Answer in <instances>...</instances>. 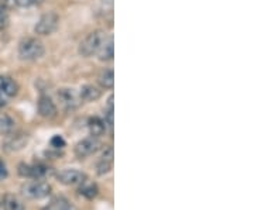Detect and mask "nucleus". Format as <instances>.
I'll list each match as a JSON object with an SVG mask.
<instances>
[{
	"instance_id": "15",
	"label": "nucleus",
	"mask_w": 254,
	"mask_h": 210,
	"mask_svg": "<svg viewBox=\"0 0 254 210\" xmlns=\"http://www.w3.org/2000/svg\"><path fill=\"white\" fill-rule=\"evenodd\" d=\"M3 208H4V210H26L21 201L17 199L14 195H10V193H7L3 198Z\"/></svg>"
},
{
	"instance_id": "27",
	"label": "nucleus",
	"mask_w": 254,
	"mask_h": 210,
	"mask_svg": "<svg viewBox=\"0 0 254 210\" xmlns=\"http://www.w3.org/2000/svg\"><path fill=\"white\" fill-rule=\"evenodd\" d=\"M60 210H76V209H75L73 206H69V205H66V203H65V205H64L63 208H61Z\"/></svg>"
},
{
	"instance_id": "25",
	"label": "nucleus",
	"mask_w": 254,
	"mask_h": 210,
	"mask_svg": "<svg viewBox=\"0 0 254 210\" xmlns=\"http://www.w3.org/2000/svg\"><path fill=\"white\" fill-rule=\"evenodd\" d=\"M7 168H6V164L0 159V181H3V179H6L7 178Z\"/></svg>"
},
{
	"instance_id": "4",
	"label": "nucleus",
	"mask_w": 254,
	"mask_h": 210,
	"mask_svg": "<svg viewBox=\"0 0 254 210\" xmlns=\"http://www.w3.org/2000/svg\"><path fill=\"white\" fill-rule=\"evenodd\" d=\"M4 137L6 138L1 144V148L6 153H17L27 146L28 140H30V136L27 133H23V131H16V133L11 131L10 134L4 136Z\"/></svg>"
},
{
	"instance_id": "13",
	"label": "nucleus",
	"mask_w": 254,
	"mask_h": 210,
	"mask_svg": "<svg viewBox=\"0 0 254 210\" xmlns=\"http://www.w3.org/2000/svg\"><path fill=\"white\" fill-rule=\"evenodd\" d=\"M81 186H79V195H82L83 198H86V199H93V198H96L98 196V193H99V188H98V185L95 182H91V181H88V179H85L83 182L79 183Z\"/></svg>"
},
{
	"instance_id": "19",
	"label": "nucleus",
	"mask_w": 254,
	"mask_h": 210,
	"mask_svg": "<svg viewBox=\"0 0 254 210\" xmlns=\"http://www.w3.org/2000/svg\"><path fill=\"white\" fill-rule=\"evenodd\" d=\"M112 166L113 162L112 161H105V159H100L99 162L96 164V174L98 175H105L112 171Z\"/></svg>"
},
{
	"instance_id": "3",
	"label": "nucleus",
	"mask_w": 254,
	"mask_h": 210,
	"mask_svg": "<svg viewBox=\"0 0 254 210\" xmlns=\"http://www.w3.org/2000/svg\"><path fill=\"white\" fill-rule=\"evenodd\" d=\"M53 191L51 185L44 181H31V182L24 183L21 186V193L24 198L27 199H33V201H38V199H44L47 196H50V193Z\"/></svg>"
},
{
	"instance_id": "21",
	"label": "nucleus",
	"mask_w": 254,
	"mask_h": 210,
	"mask_svg": "<svg viewBox=\"0 0 254 210\" xmlns=\"http://www.w3.org/2000/svg\"><path fill=\"white\" fill-rule=\"evenodd\" d=\"M16 4H18L20 7H31V6H36L40 4L43 0H14Z\"/></svg>"
},
{
	"instance_id": "18",
	"label": "nucleus",
	"mask_w": 254,
	"mask_h": 210,
	"mask_svg": "<svg viewBox=\"0 0 254 210\" xmlns=\"http://www.w3.org/2000/svg\"><path fill=\"white\" fill-rule=\"evenodd\" d=\"M48 174V168L43 164L30 165V178L33 179H43Z\"/></svg>"
},
{
	"instance_id": "7",
	"label": "nucleus",
	"mask_w": 254,
	"mask_h": 210,
	"mask_svg": "<svg viewBox=\"0 0 254 210\" xmlns=\"http://www.w3.org/2000/svg\"><path fill=\"white\" fill-rule=\"evenodd\" d=\"M57 179L64 185L73 186V185H79L86 179V175L78 171V169H64L57 174Z\"/></svg>"
},
{
	"instance_id": "22",
	"label": "nucleus",
	"mask_w": 254,
	"mask_h": 210,
	"mask_svg": "<svg viewBox=\"0 0 254 210\" xmlns=\"http://www.w3.org/2000/svg\"><path fill=\"white\" fill-rule=\"evenodd\" d=\"M51 147H54L55 150H60L65 147V140L61 136H54L51 138Z\"/></svg>"
},
{
	"instance_id": "17",
	"label": "nucleus",
	"mask_w": 254,
	"mask_h": 210,
	"mask_svg": "<svg viewBox=\"0 0 254 210\" xmlns=\"http://www.w3.org/2000/svg\"><path fill=\"white\" fill-rule=\"evenodd\" d=\"M14 120L11 119L7 114L0 116V136H7L11 131H14Z\"/></svg>"
},
{
	"instance_id": "26",
	"label": "nucleus",
	"mask_w": 254,
	"mask_h": 210,
	"mask_svg": "<svg viewBox=\"0 0 254 210\" xmlns=\"http://www.w3.org/2000/svg\"><path fill=\"white\" fill-rule=\"evenodd\" d=\"M6 106V96L0 92V107Z\"/></svg>"
},
{
	"instance_id": "1",
	"label": "nucleus",
	"mask_w": 254,
	"mask_h": 210,
	"mask_svg": "<svg viewBox=\"0 0 254 210\" xmlns=\"http://www.w3.org/2000/svg\"><path fill=\"white\" fill-rule=\"evenodd\" d=\"M46 52L44 44L37 38H24L18 44V56L23 61H36Z\"/></svg>"
},
{
	"instance_id": "14",
	"label": "nucleus",
	"mask_w": 254,
	"mask_h": 210,
	"mask_svg": "<svg viewBox=\"0 0 254 210\" xmlns=\"http://www.w3.org/2000/svg\"><path fill=\"white\" fill-rule=\"evenodd\" d=\"M100 98V91L93 85H83L79 91V99L85 102H95Z\"/></svg>"
},
{
	"instance_id": "6",
	"label": "nucleus",
	"mask_w": 254,
	"mask_h": 210,
	"mask_svg": "<svg viewBox=\"0 0 254 210\" xmlns=\"http://www.w3.org/2000/svg\"><path fill=\"white\" fill-rule=\"evenodd\" d=\"M99 147L100 143L98 141V138L89 137L79 141V143L75 146V150H73V151H75V156L78 157V158H86V157L95 154V153L99 150Z\"/></svg>"
},
{
	"instance_id": "20",
	"label": "nucleus",
	"mask_w": 254,
	"mask_h": 210,
	"mask_svg": "<svg viewBox=\"0 0 254 210\" xmlns=\"http://www.w3.org/2000/svg\"><path fill=\"white\" fill-rule=\"evenodd\" d=\"M9 24V14H7V9L3 3H0V30L7 27Z\"/></svg>"
},
{
	"instance_id": "23",
	"label": "nucleus",
	"mask_w": 254,
	"mask_h": 210,
	"mask_svg": "<svg viewBox=\"0 0 254 210\" xmlns=\"http://www.w3.org/2000/svg\"><path fill=\"white\" fill-rule=\"evenodd\" d=\"M17 172L23 178H30V165L28 164H20L17 168Z\"/></svg>"
},
{
	"instance_id": "12",
	"label": "nucleus",
	"mask_w": 254,
	"mask_h": 210,
	"mask_svg": "<svg viewBox=\"0 0 254 210\" xmlns=\"http://www.w3.org/2000/svg\"><path fill=\"white\" fill-rule=\"evenodd\" d=\"M0 92L4 96H7V98L16 96L18 92V85L13 79H10V78L0 76Z\"/></svg>"
},
{
	"instance_id": "11",
	"label": "nucleus",
	"mask_w": 254,
	"mask_h": 210,
	"mask_svg": "<svg viewBox=\"0 0 254 210\" xmlns=\"http://www.w3.org/2000/svg\"><path fill=\"white\" fill-rule=\"evenodd\" d=\"M88 128L92 137H102L106 133V121L100 117H91L88 121Z\"/></svg>"
},
{
	"instance_id": "16",
	"label": "nucleus",
	"mask_w": 254,
	"mask_h": 210,
	"mask_svg": "<svg viewBox=\"0 0 254 210\" xmlns=\"http://www.w3.org/2000/svg\"><path fill=\"white\" fill-rule=\"evenodd\" d=\"M98 82L100 83L102 88H105V89H112V88L115 86V73H113V71H112V69H105V71L99 75Z\"/></svg>"
},
{
	"instance_id": "9",
	"label": "nucleus",
	"mask_w": 254,
	"mask_h": 210,
	"mask_svg": "<svg viewBox=\"0 0 254 210\" xmlns=\"http://www.w3.org/2000/svg\"><path fill=\"white\" fill-rule=\"evenodd\" d=\"M37 109H38V114L44 119H54L57 116V106L54 102L51 101V98L47 95L40 96V99L37 102Z\"/></svg>"
},
{
	"instance_id": "10",
	"label": "nucleus",
	"mask_w": 254,
	"mask_h": 210,
	"mask_svg": "<svg viewBox=\"0 0 254 210\" xmlns=\"http://www.w3.org/2000/svg\"><path fill=\"white\" fill-rule=\"evenodd\" d=\"M98 56H99L100 61H105V62H108V61H112L113 59V56H115V47H113V37H106V40H105V43L102 44L100 47L99 52H98Z\"/></svg>"
},
{
	"instance_id": "24",
	"label": "nucleus",
	"mask_w": 254,
	"mask_h": 210,
	"mask_svg": "<svg viewBox=\"0 0 254 210\" xmlns=\"http://www.w3.org/2000/svg\"><path fill=\"white\" fill-rule=\"evenodd\" d=\"M100 159H105V161H112L113 162V148L112 147H108L103 154H102V158Z\"/></svg>"
},
{
	"instance_id": "5",
	"label": "nucleus",
	"mask_w": 254,
	"mask_h": 210,
	"mask_svg": "<svg viewBox=\"0 0 254 210\" xmlns=\"http://www.w3.org/2000/svg\"><path fill=\"white\" fill-rule=\"evenodd\" d=\"M60 26V17L57 13H47L37 21L34 31L40 36H50Z\"/></svg>"
},
{
	"instance_id": "8",
	"label": "nucleus",
	"mask_w": 254,
	"mask_h": 210,
	"mask_svg": "<svg viewBox=\"0 0 254 210\" xmlns=\"http://www.w3.org/2000/svg\"><path fill=\"white\" fill-rule=\"evenodd\" d=\"M57 96H58V101L61 103V106H63L65 110H73L78 107L79 96H78L72 89H69V88H63V89L58 91Z\"/></svg>"
},
{
	"instance_id": "2",
	"label": "nucleus",
	"mask_w": 254,
	"mask_h": 210,
	"mask_svg": "<svg viewBox=\"0 0 254 210\" xmlns=\"http://www.w3.org/2000/svg\"><path fill=\"white\" fill-rule=\"evenodd\" d=\"M106 37H108L106 33L102 31V30H95V31L89 33L88 36L82 40L81 44H79V54L82 56H85V58L98 54L100 47H102V44L106 40Z\"/></svg>"
}]
</instances>
